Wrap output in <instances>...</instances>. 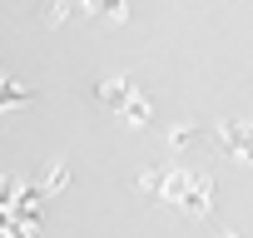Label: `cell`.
Returning <instances> with one entry per match:
<instances>
[{
  "instance_id": "6da1fadb",
  "label": "cell",
  "mask_w": 253,
  "mask_h": 238,
  "mask_svg": "<svg viewBox=\"0 0 253 238\" xmlns=\"http://www.w3.org/2000/svg\"><path fill=\"white\" fill-rule=\"evenodd\" d=\"M144 194H154L159 203L184 208L189 218H209L213 213V174L204 169H149L139 179Z\"/></svg>"
},
{
  "instance_id": "7a4b0ae2",
  "label": "cell",
  "mask_w": 253,
  "mask_h": 238,
  "mask_svg": "<svg viewBox=\"0 0 253 238\" xmlns=\"http://www.w3.org/2000/svg\"><path fill=\"white\" fill-rule=\"evenodd\" d=\"M99 99L124 119V124H134V129H144L149 119H154V104H149V94H139V84L129 79V75H119V79H104L99 84Z\"/></svg>"
},
{
  "instance_id": "3957f363",
  "label": "cell",
  "mask_w": 253,
  "mask_h": 238,
  "mask_svg": "<svg viewBox=\"0 0 253 238\" xmlns=\"http://www.w3.org/2000/svg\"><path fill=\"white\" fill-rule=\"evenodd\" d=\"M213 139H218L223 159H233V164H248V144H253V134H248V119H223V124L213 129Z\"/></svg>"
},
{
  "instance_id": "277c9868",
  "label": "cell",
  "mask_w": 253,
  "mask_h": 238,
  "mask_svg": "<svg viewBox=\"0 0 253 238\" xmlns=\"http://www.w3.org/2000/svg\"><path fill=\"white\" fill-rule=\"evenodd\" d=\"M25 99H30V84L0 75V109H15V104H25Z\"/></svg>"
},
{
  "instance_id": "5b68a950",
  "label": "cell",
  "mask_w": 253,
  "mask_h": 238,
  "mask_svg": "<svg viewBox=\"0 0 253 238\" xmlns=\"http://www.w3.org/2000/svg\"><path fill=\"white\" fill-rule=\"evenodd\" d=\"M194 139H204V124H179V129L169 134V144H174V149H189Z\"/></svg>"
},
{
  "instance_id": "8992f818",
  "label": "cell",
  "mask_w": 253,
  "mask_h": 238,
  "mask_svg": "<svg viewBox=\"0 0 253 238\" xmlns=\"http://www.w3.org/2000/svg\"><path fill=\"white\" fill-rule=\"evenodd\" d=\"M223 238H243V233H223Z\"/></svg>"
}]
</instances>
